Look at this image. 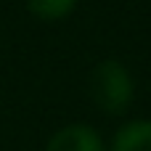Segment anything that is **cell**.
<instances>
[{
	"label": "cell",
	"mask_w": 151,
	"mask_h": 151,
	"mask_svg": "<svg viewBox=\"0 0 151 151\" xmlns=\"http://www.w3.org/2000/svg\"><path fill=\"white\" fill-rule=\"evenodd\" d=\"M90 98L106 114H122L133 101V77L119 61H101L90 72Z\"/></svg>",
	"instance_id": "obj_1"
},
{
	"label": "cell",
	"mask_w": 151,
	"mask_h": 151,
	"mask_svg": "<svg viewBox=\"0 0 151 151\" xmlns=\"http://www.w3.org/2000/svg\"><path fill=\"white\" fill-rule=\"evenodd\" d=\"M45 151H104V141L88 125H69L48 141Z\"/></svg>",
	"instance_id": "obj_2"
},
{
	"label": "cell",
	"mask_w": 151,
	"mask_h": 151,
	"mask_svg": "<svg viewBox=\"0 0 151 151\" xmlns=\"http://www.w3.org/2000/svg\"><path fill=\"white\" fill-rule=\"evenodd\" d=\"M111 151H151V119H138L125 125L114 135Z\"/></svg>",
	"instance_id": "obj_3"
},
{
	"label": "cell",
	"mask_w": 151,
	"mask_h": 151,
	"mask_svg": "<svg viewBox=\"0 0 151 151\" xmlns=\"http://www.w3.org/2000/svg\"><path fill=\"white\" fill-rule=\"evenodd\" d=\"M77 5V0H27V8L45 21H58L66 13H72Z\"/></svg>",
	"instance_id": "obj_4"
}]
</instances>
